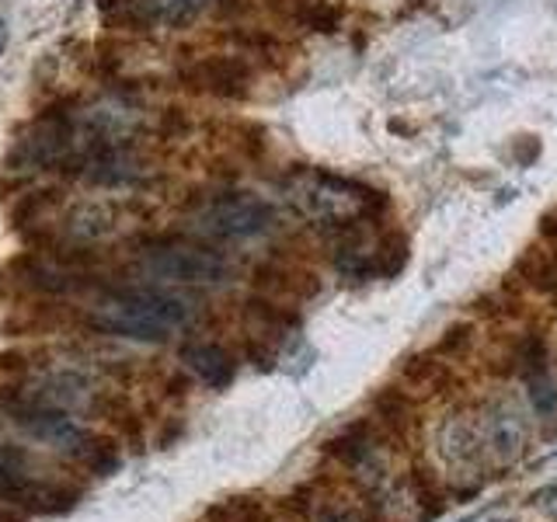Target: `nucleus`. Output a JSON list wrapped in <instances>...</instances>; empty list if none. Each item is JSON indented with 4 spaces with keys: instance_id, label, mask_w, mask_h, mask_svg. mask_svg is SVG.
<instances>
[{
    "instance_id": "f257e3e1",
    "label": "nucleus",
    "mask_w": 557,
    "mask_h": 522,
    "mask_svg": "<svg viewBox=\"0 0 557 522\" xmlns=\"http://www.w3.org/2000/svg\"><path fill=\"white\" fill-rule=\"evenodd\" d=\"M188 324V307L161 289L109 293L91 310V327L129 341H168Z\"/></svg>"
},
{
    "instance_id": "f03ea898",
    "label": "nucleus",
    "mask_w": 557,
    "mask_h": 522,
    "mask_svg": "<svg viewBox=\"0 0 557 522\" xmlns=\"http://www.w3.org/2000/svg\"><path fill=\"white\" fill-rule=\"evenodd\" d=\"M289 206L321 226H356L383 209V196L359 182L321 171H296L283 185Z\"/></svg>"
},
{
    "instance_id": "7ed1b4c3",
    "label": "nucleus",
    "mask_w": 557,
    "mask_h": 522,
    "mask_svg": "<svg viewBox=\"0 0 557 522\" xmlns=\"http://www.w3.org/2000/svg\"><path fill=\"white\" fill-rule=\"evenodd\" d=\"M139 269L157 283H178V286H220L231 275L226 258L202 248V244H174L161 240L139 254Z\"/></svg>"
},
{
    "instance_id": "20e7f679",
    "label": "nucleus",
    "mask_w": 557,
    "mask_h": 522,
    "mask_svg": "<svg viewBox=\"0 0 557 522\" xmlns=\"http://www.w3.org/2000/svg\"><path fill=\"white\" fill-rule=\"evenodd\" d=\"M272 206L258 196H223L206 202L191 216V231L206 240H248L261 237L272 226Z\"/></svg>"
},
{
    "instance_id": "39448f33",
    "label": "nucleus",
    "mask_w": 557,
    "mask_h": 522,
    "mask_svg": "<svg viewBox=\"0 0 557 522\" xmlns=\"http://www.w3.org/2000/svg\"><path fill=\"white\" fill-rule=\"evenodd\" d=\"M74 119L63 115H42L32 122V129L17 139V147L11 150V167L17 171H42L52 164H63L74 153Z\"/></svg>"
},
{
    "instance_id": "423d86ee",
    "label": "nucleus",
    "mask_w": 557,
    "mask_h": 522,
    "mask_svg": "<svg viewBox=\"0 0 557 522\" xmlns=\"http://www.w3.org/2000/svg\"><path fill=\"white\" fill-rule=\"evenodd\" d=\"M182 80L191 87V91L202 95H216V98H244L248 95V66H244L237 57H206L191 63Z\"/></svg>"
},
{
    "instance_id": "0eeeda50",
    "label": "nucleus",
    "mask_w": 557,
    "mask_h": 522,
    "mask_svg": "<svg viewBox=\"0 0 557 522\" xmlns=\"http://www.w3.org/2000/svg\"><path fill=\"white\" fill-rule=\"evenodd\" d=\"M77 174H84L95 185H133L144 167H139L136 153L126 147H84L74 153Z\"/></svg>"
},
{
    "instance_id": "6e6552de",
    "label": "nucleus",
    "mask_w": 557,
    "mask_h": 522,
    "mask_svg": "<svg viewBox=\"0 0 557 522\" xmlns=\"http://www.w3.org/2000/svg\"><path fill=\"white\" fill-rule=\"evenodd\" d=\"M209 8V0H129L122 17L139 28H182Z\"/></svg>"
},
{
    "instance_id": "1a4fd4ad",
    "label": "nucleus",
    "mask_w": 557,
    "mask_h": 522,
    "mask_svg": "<svg viewBox=\"0 0 557 522\" xmlns=\"http://www.w3.org/2000/svg\"><path fill=\"white\" fill-rule=\"evenodd\" d=\"M182 362L188 365V373L202 380L206 387H226L234 380V359L226 356V348L213 341H191L182 348Z\"/></svg>"
},
{
    "instance_id": "9d476101",
    "label": "nucleus",
    "mask_w": 557,
    "mask_h": 522,
    "mask_svg": "<svg viewBox=\"0 0 557 522\" xmlns=\"http://www.w3.org/2000/svg\"><path fill=\"white\" fill-rule=\"evenodd\" d=\"M522 446H527V422L512 411L509 405H502L495 411H487V449L502 463H512Z\"/></svg>"
},
{
    "instance_id": "9b49d317",
    "label": "nucleus",
    "mask_w": 557,
    "mask_h": 522,
    "mask_svg": "<svg viewBox=\"0 0 557 522\" xmlns=\"http://www.w3.org/2000/svg\"><path fill=\"white\" fill-rule=\"evenodd\" d=\"M376 443H380V428L370 425V422H356V425L342 428L324 449H327V457H331V460H338L342 467L359 470L362 463H370V460H373Z\"/></svg>"
},
{
    "instance_id": "f8f14e48",
    "label": "nucleus",
    "mask_w": 557,
    "mask_h": 522,
    "mask_svg": "<svg viewBox=\"0 0 557 522\" xmlns=\"http://www.w3.org/2000/svg\"><path fill=\"white\" fill-rule=\"evenodd\" d=\"M115 226H119V213L109 202H81L66 213V234L81 244L109 237L115 234Z\"/></svg>"
},
{
    "instance_id": "ddd939ff",
    "label": "nucleus",
    "mask_w": 557,
    "mask_h": 522,
    "mask_svg": "<svg viewBox=\"0 0 557 522\" xmlns=\"http://www.w3.org/2000/svg\"><path fill=\"white\" fill-rule=\"evenodd\" d=\"M373 411H376V428L380 435H387V439H405L408 435V425H411V405L408 397L387 387L373 397Z\"/></svg>"
},
{
    "instance_id": "4468645a",
    "label": "nucleus",
    "mask_w": 557,
    "mask_h": 522,
    "mask_svg": "<svg viewBox=\"0 0 557 522\" xmlns=\"http://www.w3.org/2000/svg\"><path fill=\"white\" fill-rule=\"evenodd\" d=\"M408 265V237L405 234H391L380 240V248L373 254V272L376 278H394Z\"/></svg>"
},
{
    "instance_id": "2eb2a0df",
    "label": "nucleus",
    "mask_w": 557,
    "mask_h": 522,
    "mask_svg": "<svg viewBox=\"0 0 557 522\" xmlns=\"http://www.w3.org/2000/svg\"><path fill=\"white\" fill-rule=\"evenodd\" d=\"M411 492H414V501L422 505V519H440L446 512V495L440 492V484L435 477H429L425 470H411Z\"/></svg>"
},
{
    "instance_id": "dca6fc26",
    "label": "nucleus",
    "mask_w": 557,
    "mask_h": 522,
    "mask_svg": "<svg viewBox=\"0 0 557 522\" xmlns=\"http://www.w3.org/2000/svg\"><path fill=\"white\" fill-rule=\"evenodd\" d=\"M522 278L540 289V293H557V258L554 254H530L527 261L519 265Z\"/></svg>"
},
{
    "instance_id": "f3484780",
    "label": "nucleus",
    "mask_w": 557,
    "mask_h": 522,
    "mask_svg": "<svg viewBox=\"0 0 557 522\" xmlns=\"http://www.w3.org/2000/svg\"><path fill=\"white\" fill-rule=\"evenodd\" d=\"M304 22L313 25L318 32H331V28L338 25V11H335V8H327V4H313V8L304 14Z\"/></svg>"
},
{
    "instance_id": "a211bd4d",
    "label": "nucleus",
    "mask_w": 557,
    "mask_h": 522,
    "mask_svg": "<svg viewBox=\"0 0 557 522\" xmlns=\"http://www.w3.org/2000/svg\"><path fill=\"white\" fill-rule=\"evenodd\" d=\"M547 501H557V484L544 487V492H536V495L530 498V505H547Z\"/></svg>"
},
{
    "instance_id": "6ab92c4d",
    "label": "nucleus",
    "mask_w": 557,
    "mask_h": 522,
    "mask_svg": "<svg viewBox=\"0 0 557 522\" xmlns=\"http://www.w3.org/2000/svg\"><path fill=\"white\" fill-rule=\"evenodd\" d=\"M544 234L557 240V216H544Z\"/></svg>"
},
{
    "instance_id": "aec40b11",
    "label": "nucleus",
    "mask_w": 557,
    "mask_h": 522,
    "mask_svg": "<svg viewBox=\"0 0 557 522\" xmlns=\"http://www.w3.org/2000/svg\"><path fill=\"white\" fill-rule=\"evenodd\" d=\"M4 46H8V25L0 22V52H4Z\"/></svg>"
},
{
    "instance_id": "412c9836",
    "label": "nucleus",
    "mask_w": 557,
    "mask_h": 522,
    "mask_svg": "<svg viewBox=\"0 0 557 522\" xmlns=\"http://www.w3.org/2000/svg\"><path fill=\"white\" fill-rule=\"evenodd\" d=\"M495 522H512V519H495Z\"/></svg>"
}]
</instances>
